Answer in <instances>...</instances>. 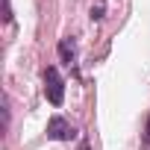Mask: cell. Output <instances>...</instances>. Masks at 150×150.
<instances>
[{"mask_svg":"<svg viewBox=\"0 0 150 150\" xmlns=\"http://www.w3.org/2000/svg\"><path fill=\"white\" fill-rule=\"evenodd\" d=\"M44 94L53 106H62V100H65V80L59 77V71L53 65L44 71Z\"/></svg>","mask_w":150,"mask_h":150,"instance_id":"6da1fadb","label":"cell"},{"mask_svg":"<svg viewBox=\"0 0 150 150\" xmlns=\"http://www.w3.org/2000/svg\"><path fill=\"white\" fill-rule=\"evenodd\" d=\"M100 18H103V6H94L91 9V21H100Z\"/></svg>","mask_w":150,"mask_h":150,"instance_id":"277c9868","label":"cell"},{"mask_svg":"<svg viewBox=\"0 0 150 150\" xmlns=\"http://www.w3.org/2000/svg\"><path fill=\"white\" fill-rule=\"evenodd\" d=\"M80 150H91V147H88V141H83V144H80Z\"/></svg>","mask_w":150,"mask_h":150,"instance_id":"8992f818","label":"cell"},{"mask_svg":"<svg viewBox=\"0 0 150 150\" xmlns=\"http://www.w3.org/2000/svg\"><path fill=\"white\" fill-rule=\"evenodd\" d=\"M47 135L53 138V141H71L74 135H77V129H74L65 118H59V115H53L50 121H47Z\"/></svg>","mask_w":150,"mask_h":150,"instance_id":"7a4b0ae2","label":"cell"},{"mask_svg":"<svg viewBox=\"0 0 150 150\" xmlns=\"http://www.w3.org/2000/svg\"><path fill=\"white\" fill-rule=\"evenodd\" d=\"M144 144H150V118H147V132H144Z\"/></svg>","mask_w":150,"mask_h":150,"instance_id":"5b68a950","label":"cell"},{"mask_svg":"<svg viewBox=\"0 0 150 150\" xmlns=\"http://www.w3.org/2000/svg\"><path fill=\"white\" fill-rule=\"evenodd\" d=\"M59 56H62V62H74V47L68 44V41H59Z\"/></svg>","mask_w":150,"mask_h":150,"instance_id":"3957f363","label":"cell"}]
</instances>
